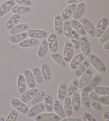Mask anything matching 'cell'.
I'll return each instance as SVG.
<instances>
[{"label": "cell", "mask_w": 109, "mask_h": 121, "mask_svg": "<svg viewBox=\"0 0 109 121\" xmlns=\"http://www.w3.org/2000/svg\"><path fill=\"white\" fill-rule=\"evenodd\" d=\"M88 59L90 64L98 72L103 73L106 71L105 65L100 58L94 54L90 53L88 55Z\"/></svg>", "instance_id": "1"}, {"label": "cell", "mask_w": 109, "mask_h": 121, "mask_svg": "<svg viewBox=\"0 0 109 121\" xmlns=\"http://www.w3.org/2000/svg\"><path fill=\"white\" fill-rule=\"evenodd\" d=\"M35 121H60L61 120L59 116L52 113H41L35 117Z\"/></svg>", "instance_id": "2"}, {"label": "cell", "mask_w": 109, "mask_h": 121, "mask_svg": "<svg viewBox=\"0 0 109 121\" xmlns=\"http://www.w3.org/2000/svg\"><path fill=\"white\" fill-rule=\"evenodd\" d=\"M79 22L82 25L86 33L88 34L91 37H95V28L89 19L85 17L79 19Z\"/></svg>", "instance_id": "3"}, {"label": "cell", "mask_w": 109, "mask_h": 121, "mask_svg": "<svg viewBox=\"0 0 109 121\" xmlns=\"http://www.w3.org/2000/svg\"><path fill=\"white\" fill-rule=\"evenodd\" d=\"M10 104L14 108L23 114H27L29 109L25 103L18 98H14L12 99L10 101Z\"/></svg>", "instance_id": "4"}, {"label": "cell", "mask_w": 109, "mask_h": 121, "mask_svg": "<svg viewBox=\"0 0 109 121\" xmlns=\"http://www.w3.org/2000/svg\"><path fill=\"white\" fill-rule=\"evenodd\" d=\"M93 72L90 69H87L83 74L82 75L79 81H78V88L82 89L87 85L92 77Z\"/></svg>", "instance_id": "5"}, {"label": "cell", "mask_w": 109, "mask_h": 121, "mask_svg": "<svg viewBox=\"0 0 109 121\" xmlns=\"http://www.w3.org/2000/svg\"><path fill=\"white\" fill-rule=\"evenodd\" d=\"M108 19L105 18V17L100 19L97 23L96 26V28L95 29V37L96 38H99L101 36L106 29V26L108 24Z\"/></svg>", "instance_id": "6"}, {"label": "cell", "mask_w": 109, "mask_h": 121, "mask_svg": "<svg viewBox=\"0 0 109 121\" xmlns=\"http://www.w3.org/2000/svg\"><path fill=\"white\" fill-rule=\"evenodd\" d=\"M73 48L70 42L67 41L65 43L64 46V53H63V57L66 63L70 62L73 56Z\"/></svg>", "instance_id": "7"}, {"label": "cell", "mask_w": 109, "mask_h": 121, "mask_svg": "<svg viewBox=\"0 0 109 121\" xmlns=\"http://www.w3.org/2000/svg\"><path fill=\"white\" fill-rule=\"evenodd\" d=\"M45 110V106L43 103H39L38 104L32 106V107L29 109L27 114V117L29 118H34L39 115Z\"/></svg>", "instance_id": "8"}, {"label": "cell", "mask_w": 109, "mask_h": 121, "mask_svg": "<svg viewBox=\"0 0 109 121\" xmlns=\"http://www.w3.org/2000/svg\"><path fill=\"white\" fill-rule=\"evenodd\" d=\"M15 4L16 2L14 0H7L1 4L0 5V18H2L11 10Z\"/></svg>", "instance_id": "9"}, {"label": "cell", "mask_w": 109, "mask_h": 121, "mask_svg": "<svg viewBox=\"0 0 109 121\" xmlns=\"http://www.w3.org/2000/svg\"><path fill=\"white\" fill-rule=\"evenodd\" d=\"M23 74L28 87L30 89H33L35 88L36 86V82L32 71L29 69H25L23 71Z\"/></svg>", "instance_id": "10"}, {"label": "cell", "mask_w": 109, "mask_h": 121, "mask_svg": "<svg viewBox=\"0 0 109 121\" xmlns=\"http://www.w3.org/2000/svg\"><path fill=\"white\" fill-rule=\"evenodd\" d=\"M27 34L28 36H29L30 38L36 39H45L48 36L47 32L42 29H30L27 32Z\"/></svg>", "instance_id": "11"}, {"label": "cell", "mask_w": 109, "mask_h": 121, "mask_svg": "<svg viewBox=\"0 0 109 121\" xmlns=\"http://www.w3.org/2000/svg\"><path fill=\"white\" fill-rule=\"evenodd\" d=\"M88 94L91 106L95 111H101L102 107L101 104L99 102V97L97 96V95L92 90L90 91V92Z\"/></svg>", "instance_id": "12"}, {"label": "cell", "mask_w": 109, "mask_h": 121, "mask_svg": "<svg viewBox=\"0 0 109 121\" xmlns=\"http://www.w3.org/2000/svg\"><path fill=\"white\" fill-rule=\"evenodd\" d=\"M47 43L49 49L51 53H55L58 51V39L57 36L55 34L52 33L49 35L48 37Z\"/></svg>", "instance_id": "13"}, {"label": "cell", "mask_w": 109, "mask_h": 121, "mask_svg": "<svg viewBox=\"0 0 109 121\" xmlns=\"http://www.w3.org/2000/svg\"><path fill=\"white\" fill-rule=\"evenodd\" d=\"M63 26H64V20L61 18V15L55 14L54 16V30L55 34L58 35H61L63 33Z\"/></svg>", "instance_id": "14"}, {"label": "cell", "mask_w": 109, "mask_h": 121, "mask_svg": "<svg viewBox=\"0 0 109 121\" xmlns=\"http://www.w3.org/2000/svg\"><path fill=\"white\" fill-rule=\"evenodd\" d=\"M80 47L82 53L85 56H88L90 54L91 49L89 41L86 36H82L80 38Z\"/></svg>", "instance_id": "15"}, {"label": "cell", "mask_w": 109, "mask_h": 121, "mask_svg": "<svg viewBox=\"0 0 109 121\" xmlns=\"http://www.w3.org/2000/svg\"><path fill=\"white\" fill-rule=\"evenodd\" d=\"M38 92V90L37 88H36L26 91L23 94L21 95L20 100L24 103H27L30 100H32Z\"/></svg>", "instance_id": "16"}, {"label": "cell", "mask_w": 109, "mask_h": 121, "mask_svg": "<svg viewBox=\"0 0 109 121\" xmlns=\"http://www.w3.org/2000/svg\"><path fill=\"white\" fill-rule=\"evenodd\" d=\"M90 65V62H89L88 59H85L78 66L77 69L75 70V76L76 78H78L82 76V75L85 72V71L88 69Z\"/></svg>", "instance_id": "17"}, {"label": "cell", "mask_w": 109, "mask_h": 121, "mask_svg": "<svg viewBox=\"0 0 109 121\" xmlns=\"http://www.w3.org/2000/svg\"><path fill=\"white\" fill-rule=\"evenodd\" d=\"M17 88L19 94L22 95L26 91L27 83L24 75L21 73H19L17 80Z\"/></svg>", "instance_id": "18"}, {"label": "cell", "mask_w": 109, "mask_h": 121, "mask_svg": "<svg viewBox=\"0 0 109 121\" xmlns=\"http://www.w3.org/2000/svg\"><path fill=\"white\" fill-rule=\"evenodd\" d=\"M85 56L83 54L79 53L76 55L73 59L70 60V68L72 70L75 71L79 65L80 63L83 61L85 59Z\"/></svg>", "instance_id": "19"}, {"label": "cell", "mask_w": 109, "mask_h": 121, "mask_svg": "<svg viewBox=\"0 0 109 121\" xmlns=\"http://www.w3.org/2000/svg\"><path fill=\"white\" fill-rule=\"evenodd\" d=\"M76 6H77L76 4H69L68 6H67L64 9V10L62 12L61 15L63 20L66 21L68 20L70 17L73 14L76 8Z\"/></svg>", "instance_id": "20"}, {"label": "cell", "mask_w": 109, "mask_h": 121, "mask_svg": "<svg viewBox=\"0 0 109 121\" xmlns=\"http://www.w3.org/2000/svg\"><path fill=\"white\" fill-rule=\"evenodd\" d=\"M39 44V41L38 39H36L34 38H27L25 39L22 42L19 43L18 46L20 48H29V47H35L38 45Z\"/></svg>", "instance_id": "21"}, {"label": "cell", "mask_w": 109, "mask_h": 121, "mask_svg": "<svg viewBox=\"0 0 109 121\" xmlns=\"http://www.w3.org/2000/svg\"><path fill=\"white\" fill-rule=\"evenodd\" d=\"M21 19V16L18 14H14L10 17L6 22L5 28L6 30H10L15 26L18 24Z\"/></svg>", "instance_id": "22"}, {"label": "cell", "mask_w": 109, "mask_h": 121, "mask_svg": "<svg viewBox=\"0 0 109 121\" xmlns=\"http://www.w3.org/2000/svg\"><path fill=\"white\" fill-rule=\"evenodd\" d=\"M27 32L25 31L21 32V33L15 34L14 35H11L9 37L8 40L12 44H18V43H19L27 38Z\"/></svg>", "instance_id": "23"}, {"label": "cell", "mask_w": 109, "mask_h": 121, "mask_svg": "<svg viewBox=\"0 0 109 121\" xmlns=\"http://www.w3.org/2000/svg\"><path fill=\"white\" fill-rule=\"evenodd\" d=\"M71 27L74 30L77 32L79 35L82 36H85L86 35V32L85 30L82 25L78 21L74 19H72L70 21Z\"/></svg>", "instance_id": "24"}, {"label": "cell", "mask_w": 109, "mask_h": 121, "mask_svg": "<svg viewBox=\"0 0 109 121\" xmlns=\"http://www.w3.org/2000/svg\"><path fill=\"white\" fill-rule=\"evenodd\" d=\"M53 109H54L55 113L59 115L61 118H64L66 117L65 115L64 108L63 107L62 105L61 104L60 101L57 100V99H55L53 101Z\"/></svg>", "instance_id": "25"}, {"label": "cell", "mask_w": 109, "mask_h": 121, "mask_svg": "<svg viewBox=\"0 0 109 121\" xmlns=\"http://www.w3.org/2000/svg\"><path fill=\"white\" fill-rule=\"evenodd\" d=\"M85 8V4L84 2H82L79 3L76 6L75 11L73 14V19L77 20L81 18L84 12Z\"/></svg>", "instance_id": "26"}, {"label": "cell", "mask_w": 109, "mask_h": 121, "mask_svg": "<svg viewBox=\"0 0 109 121\" xmlns=\"http://www.w3.org/2000/svg\"><path fill=\"white\" fill-rule=\"evenodd\" d=\"M80 101H81L82 107L84 109L90 110L91 108L90 101L89 98L88 92L86 91L82 90L80 95Z\"/></svg>", "instance_id": "27"}, {"label": "cell", "mask_w": 109, "mask_h": 121, "mask_svg": "<svg viewBox=\"0 0 109 121\" xmlns=\"http://www.w3.org/2000/svg\"><path fill=\"white\" fill-rule=\"evenodd\" d=\"M71 99L73 111L77 112L80 109V104H81L80 97L79 93L75 92L72 95V98Z\"/></svg>", "instance_id": "28"}, {"label": "cell", "mask_w": 109, "mask_h": 121, "mask_svg": "<svg viewBox=\"0 0 109 121\" xmlns=\"http://www.w3.org/2000/svg\"><path fill=\"white\" fill-rule=\"evenodd\" d=\"M41 72L42 73L44 81L48 82L51 78V71L50 66L46 63H43L41 65Z\"/></svg>", "instance_id": "29"}, {"label": "cell", "mask_w": 109, "mask_h": 121, "mask_svg": "<svg viewBox=\"0 0 109 121\" xmlns=\"http://www.w3.org/2000/svg\"><path fill=\"white\" fill-rule=\"evenodd\" d=\"M67 89V85L65 82L63 81L61 83H60L59 86L57 94L58 100L60 101H64L65 97H66Z\"/></svg>", "instance_id": "30"}, {"label": "cell", "mask_w": 109, "mask_h": 121, "mask_svg": "<svg viewBox=\"0 0 109 121\" xmlns=\"http://www.w3.org/2000/svg\"><path fill=\"white\" fill-rule=\"evenodd\" d=\"M44 104L45 106V109L49 113H51L53 111V99L52 95L46 94L44 98Z\"/></svg>", "instance_id": "31"}, {"label": "cell", "mask_w": 109, "mask_h": 121, "mask_svg": "<svg viewBox=\"0 0 109 121\" xmlns=\"http://www.w3.org/2000/svg\"><path fill=\"white\" fill-rule=\"evenodd\" d=\"M29 29V25L27 23H20L17 25L10 30V34L11 35L25 32Z\"/></svg>", "instance_id": "32"}, {"label": "cell", "mask_w": 109, "mask_h": 121, "mask_svg": "<svg viewBox=\"0 0 109 121\" xmlns=\"http://www.w3.org/2000/svg\"><path fill=\"white\" fill-rule=\"evenodd\" d=\"M50 56H51V59L54 61H55L61 68H65L67 66V63L65 62L62 55L59 53L55 52L51 53Z\"/></svg>", "instance_id": "33"}, {"label": "cell", "mask_w": 109, "mask_h": 121, "mask_svg": "<svg viewBox=\"0 0 109 121\" xmlns=\"http://www.w3.org/2000/svg\"><path fill=\"white\" fill-rule=\"evenodd\" d=\"M64 110L67 117H71L73 113V106L71 98L69 96L65 97L64 99Z\"/></svg>", "instance_id": "34"}, {"label": "cell", "mask_w": 109, "mask_h": 121, "mask_svg": "<svg viewBox=\"0 0 109 121\" xmlns=\"http://www.w3.org/2000/svg\"><path fill=\"white\" fill-rule=\"evenodd\" d=\"M80 35L75 30H72L70 38L71 43L73 45V49L78 50L80 47Z\"/></svg>", "instance_id": "35"}, {"label": "cell", "mask_w": 109, "mask_h": 121, "mask_svg": "<svg viewBox=\"0 0 109 121\" xmlns=\"http://www.w3.org/2000/svg\"><path fill=\"white\" fill-rule=\"evenodd\" d=\"M49 50V46H48L47 40L46 39H43L41 43L40 46L39 47L37 52V56L39 58L42 59L45 56Z\"/></svg>", "instance_id": "36"}, {"label": "cell", "mask_w": 109, "mask_h": 121, "mask_svg": "<svg viewBox=\"0 0 109 121\" xmlns=\"http://www.w3.org/2000/svg\"><path fill=\"white\" fill-rule=\"evenodd\" d=\"M78 80L77 78H74L69 84L68 87H67L66 95L68 96H71L75 93L78 88Z\"/></svg>", "instance_id": "37"}, {"label": "cell", "mask_w": 109, "mask_h": 121, "mask_svg": "<svg viewBox=\"0 0 109 121\" xmlns=\"http://www.w3.org/2000/svg\"><path fill=\"white\" fill-rule=\"evenodd\" d=\"M32 8L28 6H24L21 5L14 6L12 8L11 12L14 14H26L29 13L31 11Z\"/></svg>", "instance_id": "38"}, {"label": "cell", "mask_w": 109, "mask_h": 121, "mask_svg": "<svg viewBox=\"0 0 109 121\" xmlns=\"http://www.w3.org/2000/svg\"><path fill=\"white\" fill-rule=\"evenodd\" d=\"M46 93L44 90H41L37 93L36 95L31 100V105L34 106L35 105L38 104L39 103H42V101L43 100L44 97L45 96Z\"/></svg>", "instance_id": "39"}, {"label": "cell", "mask_w": 109, "mask_h": 121, "mask_svg": "<svg viewBox=\"0 0 109 121\" xmlns=\"http://www.w3.org/2000/svg\"><path fill=\"white\" fill-rule=\"evenodd\" d=\"M32 72L33 73L36 82L39 85H41L44 82V79L41 69L37 66H35L32 69Z\"/></svg>", "instance_id": "40"}, {"label": "cell", "mask_w": 109, "mask_h": 121, "mask_svg": "<svg viewBox=\"0 0 109 121\" xmlns=\"http://www.w3.org/2000/svg\"><path fill=\"white\" fill-rule=\"evenodd\" d=\"M93 91L96 94L100 95V96H109V87L96 86L93 88Z\"/></svg>", "instance_id": "41"}, {"label": "cell", "mask_w": 109, "mask_h": 121, "mask_svg": "<svg viewBox=\"0 0 109 121\" xmlns=\"http://www.w3.org/2000/svg\"><path fill=\"white\" fill-rule=\"evenodd\" d=\"M101 80V78L100 77L99 75H96L95 77H94L92 80H91L90 82H89L85 87L84 88L83 90L84 91H86L88 92L89 91H91L93 88L96 86L98 84H99L100 81Z\"/></svg>", "instance_id": "42"}, {"label": "cell", "mask_w": 109, "mask_h": 121, "mask_svg": "<svg viewBox=\"0 0 109 121\" xmlns=\"http://www.w3.org/2000/svg\"><path fill=\"white\" fill-rule=\"evenodd\" d=\"M72 31V27L70 23V21L67 20L64 21L63 26V34L66 38H70L71 36Z\"/></svg>", "instance_id": "43"}, {"label": "cell", "mask_w": 109, "mask_h": 121, "mask_svg": "<svg viewBox=\"0 0 109 121\" xmlns=\"http://www.w3.org/2000/svg\"><path fill=\"white\" fill-rule=\"evenodd\" d=\"M100 44H104L105 42L109 40V27L106 28L101 36L99 38Z\"/></svg>", "instance_id": "44"}, {"label": "cell", "mask_w": 109, "mask_h": 121, "mask_svg": "<svg viewBox=\"0 0 109 121\" xmlns=\"http://www.w3.org/2000/svg\"><path fill=\"white\" fill-rule=\"evenodd\" d=\"M17 117H18V113H17L16 110H12L9 114L5 121H16Z\"/></svg>", "instance_id": "45"}, {"label": "cell", "mask_w": 109, "mask_h": 121, "mask_svg": "<svg viewBox=\"0 0 109 121\" xmlns=\"http://www.w3.org/2000/svg\"><path fill=\"white\" fill-rule=\"evenodd\" d=\"M82 119L84 121H97V120L87 112H82Z\"/></svg>", "instance_id": "46"}, {"label": "cell", "mask_w": 109, "mask_h": 121, "mask_svg": "<svg viewBox=\"0 0 109 121\" xmlns=\"http://www.w3.org/2000/svg\"><path fill=\"white\" fill-rule=\"evenodd\" d=\"M14 1L21 6L31 7L32 5V2L30 0H14Z\"/></svg>", "instance_id": "47"}, {"label": "cell", "mask_w": 109, "mask_h": 121, "mask_svg": "<svg viewBox=\"0 0 109 121\" xmlns=\"http://www.w3.org/2000/svg\"><path fill=\"white\" fill-rule=\"evenodd\" d=\"M99 100L100 104L103 105H109V96H105L100 97L99 98Z\"/></svg>", "instance_id": "48"}, {"label": "cell", "mask_w": 109, "mask_h": 121, "mask_svg": "<svg viewBox=\"0 0 109 121\" xmlns=\"http://www.w3.org/2000/svg\"><path fill=\"white\" fill-rule=\"evenodd\" d=\"M61 121H82V118L80 117H68L63 118Z\"/></svg>", "instance_id": "49"}, {"label": "cell", "mask_w": 109, "mask_h": 121, "mask_svg": "<svg viewBox=\"0 0 109 121\" xmlns=\"http://www.w3.org/2000/svg\"><path fill=\"white\" fill-rule=\"evenodd\" d=\"M85 0H67V3L69 4H77V3H80V2H82Z\"/></svg>", "instance_id": "50"}, {"label": "cell", "mask_w": 109, "mask_h": 121, "mask_svg": "<svg viewBox=\"0 0 109 121\" xmlns=\"http://www.w3.org/2000/svg\"><path fill=\"white\" fill-rule=\"evenodd\" d=\"M102 117L105 120H109V111H106L102 114Z\"/></svg>", "instance_id": "51"}, {"label": "cell", "mask_w": 109, "mask_h": 121, "mask_svg": "<svg viewBox=\"0 0 109 121\" xmlns=\"http://www.w3.org/2000/svg\"><path fill=\"white\" fill-rule=\"evenodd\" d=\"M103 48L104 50L105 51L109 50V40H108L107 42L104 43L103 46Z\"/></svg>", "instance_id": "52"}, {"label": "cell", "mask_w": 109, "mask_h": 121, "mask_svg": "<svg viewBox=\"0 0 109 121\" xmlns=\"http://www.w3.org/2000/svg\"><path fill=\"white\" fill-rule=\"evenodd\" d=\"M5 118L4 116H0V121H5Z\"/></svg>", "instance_id": "53"}, {"label": "cell", "mask_w": 109, "mask_h": 121, "mask_svg": "<svg viewBox=\"0 0 109 121\" xmlns=\"http://www.w3.org/2000/svg\"><path fill=\"white\" fill-rule=\"evenodd\" d=\"M105 121H109V120H106Z\"/></svg>", "instance_id": "54"}]
</instances>
